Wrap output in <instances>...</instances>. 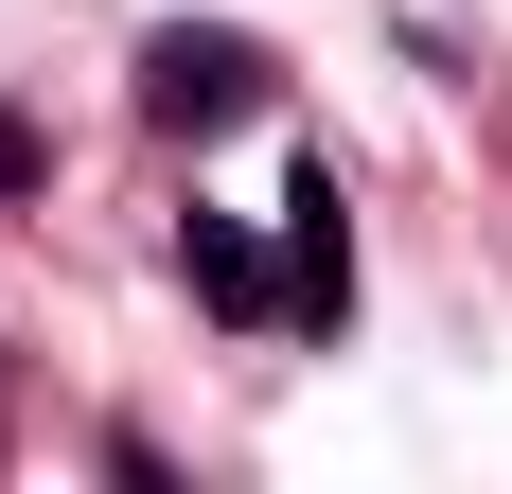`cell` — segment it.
<instances>
[{"label": "cell", "instance_id": "6da1fadb", "mask_svg": "<svg viewBox=\"0 0 512 494\" xmlns=\"http://www.w3.org/2000/svg\"><path fill=\"white\" fill-rule=\"evenodd\" d=\"M265 89H283V71H265V36H230V18H159L142 36V124L159 142H212V124H248Z\"/></svg>", "mask_w": 512, "mask_h": 494}, {"label": "cell", "instance_id": "7a4b0ae2", "mask_svg": "<svg viewBox=\"0 0 512 494\" xmlns=\"http://www.w3.org/2000/svg\"><path fill=\"white\" fill-rule=\"evenodd\" d=\"M354 318V195H336V159L283 177V336H336Z\"/></svg>", "mask_w": 512, "mask_h": 494}, {"label": "cell", "instance_id": "3957f363", "mask_svg": "<svg viewBox=\"0 0 512 494\" xmlns=\"http://www.w3.org/2000/svg\"><path fill=\"white\" fill-rule=\"evenodd\" d=\"M177 283H195L230 336H283V247H265L248 212H195V230H177Z\"/></svg>", "mask_w": 512, "mask_h": 494}, {"label": "cell", "instance_id": "277c9868", "mask_svg": "<svg viewBox=\"0 0 512 494\" xmlns=\"http://www.w3.org/2000/svg\"><path fill=\"white\" fill-rule=\"evenodd\" d=\"M18 177H36V124H18V106H0V195H18Z\"/></svg>", "mask_w": 512, "mask_h": 494}]
</instances>
